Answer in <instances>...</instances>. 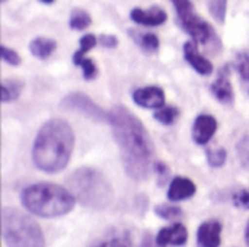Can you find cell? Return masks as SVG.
<instances>
[{
    "mask_svg": "<svg viewBox=\"0 0 249 247\" xmlns=\"http://www.w3.org/2000/svg\"><path fill=\"white\" fill-rule=\"evenodd\" d=\"M125 173L134 181H143L152 167L153 143L142 121L124 106H115L108 119Z\"/></svg>",
    "mask_w": 249,
    "mask_h": 247,
    "instance_id": "cell-1",
    "label": "cell"
},
{
    "mask_svg": "<svg viewBox=\"0 0 249 247\" xmlns=\"http://www.w3.org/2000/svg\"><path fill=\"white\" fill-rule=\"evenodd\" d=\"M74 134L64 119H50L38 131L34 147L32 162L45 173L61 172L73 153Z\"/></svg>",
    "mask_w": 249,
    "mask_h": 247,
    "instance_id": "cell-2",
    "label": "cell"
},
{
    "mask_svg": "<svg viewBox=\"0 0 249 247\" xmlns=\"http://www.w3.org/2000/svg\"><path fill=\"white\" fill-rule=\"evenodd\" d=\"M22 205L42 218H55L69 214L76 204L73 194L55 183H35L20 192Z\"/></svg>",
    "mask_w": 249,
    "mask_h": 247,
    "instance_id": "cell-3",
    "label": "cell"
},
{
    "mask_svg": "<svg viewBox=\"0 0 249 247\" xmlns=\"http://www.w3.org/2000/svg\"><path fill=\"white\" fill-rule=\"evenodd\" d=\"M67 189L77 202L90 210L107 208L114 197L112 186L105 175L93 167H80L66 181Z\"/></svg>",
    "mask_w": 249,
    "mask_h": 247,
    "instance_id": "cell-4",
    "label": "cell"
},
{
    "mask_svg": "<svg viewBox=\"0 0 249 247\" xmlns=\"http://www.w3.org/2000/svg\"><path fill=\"white\" fill-rule=\"evenodd\" d=\"M1 233L7 247H45L41 227L16 208H3Z\"/></svg>",
    "mask_w": 249,
    "mask_h": 247,
    "instance_id": "cell-5",
    "label": "cell"
},
{
    "mask_svg": "<svg viewBox=\"0 0 249 247\" xmlns=\"http://www.w3.org/2000/svg\"><path fill=\"white\" fill-rule=\"evenodd\" d=\"M178 23L197 44L200 42L203 45H207L217 39L213 28L203 17L197 16L194 12L187 13L184 16H178Z\"/></svg>",
    "mask_w": 249,
    "mask_h": 247,
    "instance_id": "cell-6",
    "label": "cell"
},
{
    "mask_svg": "<svg viewBox=\"0 0 249 247\" xmlns=\"http://www.w3.org/2000/svg\"><path fill=\"white\" fill-rule=\"evenodd\" d=\"M63 106L77 111L86 116H90L96 121H107L109 119V114H105L98 105H95L89 96L83 95V93H71L64 100H63Z\"/></svg>",
    "mask_w": 249,
    "mask_h": 247,
    "instance_id": "cell-7",
    "label": "cell"
},
{
    "mask_svg": "<svg viewBox=\"0 0 249 247\" xmlns=\"http://www.w3.org/2000/svg\"><path fill=\"white\" fill-rule=\"evenodd\" d=\"M133 100L142 108L159 109L165 106V92L159 86L140 87L133 92Z\"/></svg>",
    "mask_w": 249,
    "mask_h": 247,
    "instance_id": "cell-8",
    "label": "cell"
},
{
    "mask_svg": "<svg viewBox=\"0 0 249 247\" xmlns=\"http://www.w3.org/2000/svg\"><path fill=\"white\" fill-rule=\"evenodd\" d=\"M188 240V231L184 224L175 223L162 229L156 236V245L159 247L184 246Z\"/></svg>",
    "mask_w": 249,
    "mask_h": 247,
    "instance_id": "cell-9",
    "label": "cell"
},
{
    "mask_svg": "<svg viewBox=\"0 0 249 247\" xmlns=\"http://www.w3.org/2000/svg\"><path fill=\"white\" fill-rule=\"evenodd\" d=\"M217 131V121L212 115H198L193 125V138L197 144H207Z\"/></svg>",
    "mask_w": 249,
    "mask_h": 247,
    "instance_id": "cell-10",
    "label": "cell"
},
{
    "mask_svg": "<svg viewBox=\"0 0 249 247\" xmlns=\"http://www.w3.org/2000/svg\"><path fill=\"white\" fill-rule=\"evenodd\" d=\"M222 243V224L216 220L203 223L197 230V246L219 247Z\"/></svg>",
    "mask_w": 249,
    "mask_h": 247,
    "instance_id": "cell-11",
    "label": "cell"
},
{
    "mask_svg": "<svg viewBox=\"0 0 249 247\" xmlns=\"http://www.w3.org/2000/svg\"><path fill=\"white\" fill-rule=\"evenodd\" d=\"M184 58L198 74L209 76L213 73V64L210 63V60L198 52L196 41H188L184 44Z\"/></svg>",
    "mask_w": 249,
    "mask_h": 247,
    "instance_id": "cell-12",
    "label": "cell"
},
{
    "mask_svg": "<svg viewBox=\"0 0 249 247\" xmlns=\"http://www.w3.org/2000/svg\"><path fill=\"white\" fill-rule=\"evenodd\" d=\"M130 16L136 23L144 25V26H159V25H163L168 19L166 12L159 6H153L149 9L134 7Z\"/></svg>",
    "mask_w": 249,
    "mask_h": 247,
    "instance_id": "cell-13",
    "label": "cell"
},
{
    "mask_svg": "<svg viewBox=\"0 0 249 247\" xmlns=\"http://www.w3.org/2000/svg\"><path fill=\"white\" fill-rule=\"evenodd\" d=\"M196 183L184 176H177L171 181L169 189H168V199L172 202H179L190 199L191 197L196 195Z\"/></svg>",
    "mask_w": 249,
    "mask_h": 247,
    "instance_id": "cell-14",
    "label": "cell"
},
{
    "mask_svg": "<svg viewBox=\"0 0 249 247\" xmlns=\"http://www.w3.org/2000/svg\"><path fill=\"white\" fill-rule=\"evenodd\" d=\"M212 93L222 103L233 102V89H232V83L229 80V68L228 67L220 70L219 77L212 84Z\"/></svg>",
    "mask_w": 249,
    "mask_h": 247,
    "instance_id": "cell-15",
    "label": "cell"
},
{
    "mask_svg": "<svg viewBox=\"0 0 249 247\" xmlns=\"http://www.w3.org/2000/svg\"><path fill=\"white\" fill-rule=\"evenodd\" d=\"M55 48H57V42L51 38H44V36L34 38L29 44L31 54L39 60H47L55 51Z\"/></svg>",
    "mask_w": 249,
    "mask_h": 247,
    "instance_id": "cell-16",
    "label": "cell"
},
{
    "mask_svg": "<svg viewBox=\"0 0 249 247\" xmlns=\"http://www.w3.org/2000/svg\"><path fill=\"white\" fill-rule=\"evenodd\" d=\"M131 36L137 42V45L142 49H144L146 52H155L159 49V45H160L159 38L152 32H134V31H131Z\"/></svg>",
    "mask_w": 249,
    "mask_h": 247,
    "instance_id": "cell-17",
    "label": "cell"
},
{
    "mask_svg": "<svg viewBox=\"0 0 249 247\" xmlns=\"http://www.w3.org/2000/svg\"><path fill=\"white\" fill-rule=\"evenodd\" d=\"M22 90V83L18 80H4L1 83V102L7 103V102H13L19 98Z\"/></svg>",
    "mask_w": 249,
    "mask_h": 247,
    "instance_id": "cell-18",
    "label": "cell"
},
{
    "mask_svg": "<svg viewBox=\"0 0 249 247\" xmlns=\"http://www.w3.org/2000/svg\"><path fill=\"white\" fill-rule=\"evenodd\" d=\"M90 23H92V17L83 9H74L70 15V19H69V25L74 31H83V29L89 28Z\"/></svg>",
    "mask_w": 249,
    "mask_h": 247,
    "instance_id": "cell-19",
    "label": "cell"
},
{
    "mask_svg": "<svg viewBox=\"0 0 249 247\" xmlns=\"http://www.w3.org/2000/svg\"><path fill=\"white\" fill-rule=\"evenodd\" d=\"M155 213H156L158 217H160L162 220H166V221H175V220L182 217V210L179 207L169 205V204L156 205L155 207Z\"/></svg>",
    "mask_w": 249,
    "mask_h": 247,
    "instance_id": "cell-20",
    "label": "cell"
},
{
    "mask_svg": "<svg viewBox=\"0 0 249 247\" xmlns=\"http://www.w3.org/2000/svg\"><path fill=\"white\" fill-rule=\"evenodd\" d=\"M179 116V109L175 106H162L155 112V119L163 125H172Z\"/></svg>",
    "mask_w": 249,
    "mask_h": 247,
    "instance_id": "cell-21",
    "label": "cell"
},
{
    "mask_svg": "<svg viewBox=\"0 0 249 247\" xmlns=\"http://www.w3.org/2000/svg\"><path fill=\"white\" fill-rule=\"evenodd\" d=\"M228 0H209V12L219 23H223L226 19Z\"/></svg>",
    "mask_w": 249,
    "mask_h": 247,
    "instance_id": "cell-22",
    "label": "cell"
},
{
    "mask_svg": "<svg viewBox=\"0 0 249 247\" xmlns=\"http://www.w3.org/2000/svg\"><path fill=\"white\" fill-rule=\"evenodd\" d=\"M98 42V38L93 35V33H86L80 38L79 44H80V48L74 52L73 55V60H77V58H82V57H86V54L96 45Z\"/></svg>",
    "mask_w": 249,
    "mask_h": 247,
    "instance_id": "cell-23",
    "label": "cell"
},
{
    "mask_svg": "<svg viewBox=\"0 0 249 247\" xmlns=\"http://www.w3.org/2000/svg\"><path fill=\"white\" fill-rule=\"evenodd\" d=\"M73 63L79 67H82L83 70V77L86 80H92L98 76V67L95 64L93 60L90 58H86V57H82V58H77V60H73Z\"/></svg>",
    "mask_w": 249,
    "mask_h": 247,
    "instance_id": "cell-24",
    "label": "cell"
},
{
    "mask_svg": "<svg viewBox=\"0 0 249 247\" xmlns=\"http://www.w3.org/2000/svg\"><path fill=\"white\" fill-rule=\"evenodd\" d=\"M226 157H228V153L225 148H213V150H209L207 151V162L212 167H222L225 163H226Z\"/></svg>",
    "mask_w": 249,
    "mask_h": 247,
    "instance_id": "cell-25",
    "label": "cell"
},
{
    "mask_svg": "<svg viewBox=\"0 0 249 247\" xmlns=\"http://www.w3.org/2000/svg\"><path fill=\"white\" fill-rule=\"evenodd\" d=\"M93 247H133V242L127 234H123V236L111 237V239H108V240H105V242Z\"/></svg>",
    "mask_w": 249,
    "mask_h": 247,
    "instance_id": "cell-26",
    "label": "cell"
},
{
    "mask_svg": "<svg viewBox=\"0 0 249 247\" xmlns=\"http://www.w3.org/2000/svg\"><path fill=\"white\" fill-rule=\"evenodd\" d=\"M1 58L4 63L10 64V66H19L20 64V57L19 54L12 49V48H7L6 45H1Z\"/></svg>",
    "mask_w": 249,
    "mask_h": 247,
    "instance_id": "cell-27",
    "label": "cell"
},
{
    "mask_svg": "<svg viewBox=\"0 0 249 247\" xmlns=\"http://www.w3.org/2000/svg\"><path fill=\"white\" fill-rule=\"evenodd\" d=\"M172 4L175 6L177 10V16H184L187 13L194 12V6L190 0H171Z\"/></svg>",
    "mask_w": 249,
    "mask_h": 247,
    "instance_id": "cell-28",
    "label": "cell"
},
{
    "mask_svg": "<svg viewBox=\"0 0 249 247\" xmlns=\"http://www.w3.org/2000/svg\"><path fill=\"white\" fill-rule=\"evenodd\" d=\"M233 204L239 208L249 210V188L241 189L233 195Z\"/></svg>",
    "mask_w": 249,
    "mask_h": 247,
    "instance_id": "cell-29",
    "label": "cell"
},
{
    "mask_svg": "<svg viewBox=\"0 0 249 247\" xmlns=\"http://www.w3.org/2000/svg\"><path fill=\"white\" fill-rule=\"evenodd\" d=\"M236 67L242 79L249 80V54H241L236 61Z\"/></svg>",
    "mask_w": 249,
    "mask_h": 247,
    "instance_id": "cell-30",
    "label": "cell"
},
{
    "mask_svg": "<svg viewBox=\"0 0 249 247\" xmlns=\"http://www.w3.org/2000/svg\"><path fill=\"white\" fill-rule=\"evenodd\" d=\"M153 170H155V173H156V176H158L159 185H160V186L165 185V183L168 182V179H169V170H168V167H166L163 163H155V165H153Z\"/></svg>",
    "mask_w": 249,
    "mask_h": 247,
    "instance_id": "cell-31",
    "label": "cell"
},
{
    "mask_svg": "<svg viewBox=\"0 0 249 247\" xmlns=\"http://www.w3.org/2000/svg\"><path fill=\"white\" fill-rule=\"evenodd\" d=\"M238 153H239V159L242 162L244 166H249V135L245 137L239 146H238Z\"/></svg>",
    "mask_w": 249,
    "mask_h": 247,
    "instance_id": "cell-32",
    "label": "cell"
},
{
    "mask_svg": "<svg viewBox=\"0 0 249 247\" xmlns=\"http://www.w3.org/2000/svg\"><path fill=\"white\" fill-rule=\"evenodd\" d=\"M98 41L101 42L102 47L105 48H115L118 45V38L114 36V35H101L98 38Z\"/></svg>",
    "mask_w": 249,
    "mask_h": 247,
    "instance_id": "cell-33",
    "label": "cell"
},
{
    "mask_svg": "<svg viewBox=\"0 0 249 247\" xmlns=\"http://www.w3.org/2000/svg\"><path fill=\"white\" fill-rule=\"evenodd\" d=\"M245 242H247V246L249 247V223L247 226V230H245Z\"/></svg>",
    "mask_w": 249,
    "mask_h": 247,
    "instance_id": "cell-34",
    "label": "cell"
},
{
    "mask_svg": "<svg viewBox=\"0 0 249 247\" xmlns=\"http://www.w3.org/2000/svg\"><path fill=\"white\" fill-rule=\"evenodd\" d=\"M39 1H42V3H47V4H48V3H53L54 0H39Z\"/></svg>",
    "mask_w": 249,
    "mask_h": 247,
    "instance_id": "cell-35",
    "label": "cell"
},
{
    "mask_svg": "<svg viewBox=\"0 0 249 247\" xmlns=\"http://www.w3.org/2000/svg\"><path fill=\"white\" fill-rule=\"evenodd\" d=\"M1 1H3V3H4V1H7V0H1Z\"/></svg>",
    "mask_w": 249,
    "mask_h": 247,
    "instance_id": "cell-36",
    "label": "cell"
}]
</instances>
